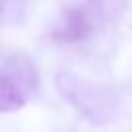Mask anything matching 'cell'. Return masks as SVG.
Masks as SVG:
<instances>
[{
	"label": "cell",
	"instance_id": "6da1fadb",
	"mask_svg": "<svg viewBox=\"0 0 132 132\" xmlns=\"http://www.w3.org/2000/svg\"><path fill=\"white\" fill-rule=\"evenodd\" d=\"M54 84L58 93L89 122L107 124L119 115V93L109 84L78 78L72 72H60Z\"/></svg>",
	"mask_w": 132,
	"mask_h": 132
},
{
	"label": "cell",
	"instance_id": "7a4b0ae2",
	"mask_svg": "<svg viewBox=\"0 0 132 132\" xmlns=\"http://www.w3.org/2000/svg\"><path fill=\"white\" fill-rule=\"evenodd\" d=\"M95 31L93 21L89 20V16L86 14L84 8H68L64 10L60 21L56 23V27L53 29V39L60 43H76L84 41Z\"/></svg>",
	"mask_w": 132,
	"mask_h": 132
},
{
	"label": "cell",
	"instance_id": "3957f363",
	"mask_svg": "<svg viewBox=\"0 0 132 132\" xmlns=\"http://www.w3.org/2000/svg\"><path fill=\"white\" fill-rule=\"evenodd\" d=\"M2 74L8 76L10 80L18 84L20 87H23L25 91H33L39 84V74H37V68L25 56L23 53H14L8 54L2 62Z\"/></svg>",
	"mask_w": 132,
	"mask_h": 132
},
{
	"label": "cell",
	"instance_id": "277c9868",
	"mask_svg": "<svg viewBox=\"0 0 132 132\" xmlns=\"http://www.w3.org/2000/svg\"><path fill=\"white\" fill-rule=\"evenodd\" d=\"M128 0H87L82 6L95 27L115 21L126 10Z\"/></svg>",
	"mask_w": 132,
	"mask_h": 132
},
{
	"label": "cell",
	"instance_id": "5b68a950",
	"mask_svg": "<svg viewBox=\"0 0 132 132\" xmlns=\"http://www.w3.org/2000/svg\"><path fill=\"white\" fill-rule=\"evenodd\" d=\"M25 101H27V91L20 87L14 80H10L8 76H0V111H18L25 105Z\"/></svg>",
	"mask_w": 132,
	"mask_h": 132
}]
</instances>
